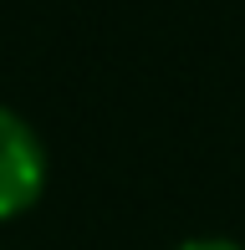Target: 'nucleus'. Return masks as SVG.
<instances>
[{
	"instance_id": "2",
	"label": "nucleus",
	"mask_w": 245,
	"mask_h": 250,
	"mask_svg": "<svg viewBox=\"0 0 245 250\" xmlns=\"http://www.w3.org/2000/svg\"><path fill=\"white\" fill-rule=\"evenodd\" d=\"M174 250H245L240 240H225V235H194V240H179Z\"/></svg>"
},
{
	"instance_id": "1",
	"label": "nucleus",
	"mask_w": 245,
	"mask_h": 250,
	"mask_svg": "<svg viewBox=\"0 0 245 250\" xmlns=\"http://www.w3.org/2000/svg\"><path fill=\"white\" fill-rule=\"evenodd\" d=\"M46 194V143L16 107L0 102V225L20 220Z\"/></svg>"
}]
</instances>
